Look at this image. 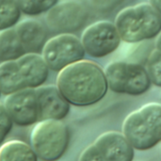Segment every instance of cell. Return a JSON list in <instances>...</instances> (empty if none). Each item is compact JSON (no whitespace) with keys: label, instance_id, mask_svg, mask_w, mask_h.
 Wrapping results in <instances>:
<instances>
[{"label":"cell","instance_id":"10","mask_svg":"<svg viewBox=\"0 0 161 161\" xmlns=\"http://www.w3.org/2000/svg\"><path fill=\"white\" fill-rule=\"evenodd\" d=\"M4 107L13 124L18 126H30L40 121L36 91L33 89L8 94Z\"/></svg>","mask_w":161,"mask_h":161},{"label":"cell","instance_id":"14","mask_svg":"<svg viewBox=\"0 0 161 161\" xmlns=\"http://www.w3.org/2000/svg\"><path fill=\"white\" fill-rule=\"evenodd\" d=\"M32 146L21 141H10L0 146V161H38Z\"/></svg>","mask_w":161,"mask_h":161},{"label":"cell","instance_id":"23","mask_svg":"<svg viewBox=\"0 0 161 161\" xmlns=\"http://www.w3.org/2000/svg\"><path fill=\"white\" fill-rule=\"evenodd\" d=\"M1 93H2V92H1V91H0V96H1Z\"/></svg>","mask_w":161,"mask_h":161},{"label":"cell","instance_id":"4","mask_svg":"<svg viewBox=\"0 0 161 161\" xmlns=\"http://www.w3.org/2000/svg\"><path fill=\"white\" fill-rule=\"evenodd\" d=\"M115 25L124 42H140L159 35L161 14L151 4L142 3L120 11Z\"/></svg>","mask_w":161,"mask_h":161},{"label":"cell","instance_id":"20","mask_svg":"<svg viewBox=\"0 0 161 161\" xmlns=\"http://www.w3.org/2000/svg\"><path fill=\"white\" fill-rule=\"evenodd\" d=\"M124 0H91L92 7L99 11H108L119 6Z\"/></svg>","mask_w":161,"mask_h":161},{"label":"cell","instance_id":"7","mask_svg":"<svg viewBox=\"0 0 161 161\" xmlns=\"http://www.w3.org/2000/svg\"><path fill=\"white\" fill-rule=\"evenodd\" d=\"M134 148L124 134L109 131L87 147L78 161H133Z\"/></svg>","mask_w":161,"mask_h":161},{"label":"cell","instance_id":"9","mask_svg":"<svg viewBox=\"0 0 161 161\" xmlns=\"http://www.w3.org/2000/svg\"><path fill=\"white\" fill-rule=\"evenodd\" d=\"M121 40L116 25L106 21L91 25L81 37L85 52L93 58H103L113 53L119 47Z\"/></svg>","mask_w":161,"mask_h":161},{"label":"cell","instance_id":"12","mask_svg":"<svg viewBox=\"0 0 161 161\" xmlns=\"http://www.w3.org/2000/svg\"><path fill=\"white\" fill-rule=\"evenodd\" d=\"M36 95L40 121H61L69 114L70 104L60 93L58 87H39L36 90Z\"/></svg>","mask_w":161,"mask_h":161},{"label":"cell","instance_id":"16","mask_svg":"<svg viewBox=\"0 0 161 161\" xmlns=\"http://www.w3.org/2000/svg\"><path fill=\"white\" fill-rule=\"evenodd\" d=\"M20 15L21 9L15 0H0V30L13 26Z\"/></svg>","mask_w":161,"mask_h":161},{"label":"cell","instance_id":"2","mask_svg":"<svg viewBox=\"0 0 161 161\" xmlns=\"http://www.w3.org/2000/svg\"><path fill=\"white\" fill-rule=\"evenodd\" d=\"M48 66L42 56L27 53L17 59L0 63V91L10 93L41 87L48 77Z\"/></svg>","mask_w":161,"mask_h":161},{"label":"cell","instance_id":"13","mask_svg":"<svg viewBox=\"0 0 161 161\" xmlns=\"http://www.w3.org/2000/svg\"><path fill=\"white\" fill-rule=\"evenodd\" d=\"M16 33L25 53H39L46 42V32L37 21L25 20L16 27Z\"/></svg>","mask_w":161,"mask_h":161},{"label":"cell","instance_id":"21","mask_svg":"<svg viewBox=\"0 0 161 161\" xmlns=\"http://www.w3.org/2000/svg\"><path fill=\"white\" fill-rule=\"evenodd\" d=\"M150 4L161 14V0H150Z\"/></svg>","mask_w":161,"mask_h":161},{"label":"cell","instance_id":"11","mask_svg":"<svg viewBox=\"0 0 161 161\" xmlns=\"http://www.w3.org/2000/svg\"><path fill=\"white\" fill-rule=\"evenodd\" d=\"M88 19L86 8L74 1L63 2L49 9L46 21L51 29L59 33H71L81 28Z\"/></svg>","mask_w":161,"mask_h":161},{"label":"cell","instance_id":"17","mask_svg":"<svg viewBox=\"0 0 161 161\" xmlns=\"http://www.w3.org/2000/svg\"><path fill=\"white\" fill-rule=\"evenodd\" d=\"M22 12L27 15H38L51 9L58 0H15Z\"/></svg>","mask_w":161,"mask_h":161},{"label":"cell","instance_id":"15","mask_svg":"<svg viewBox=\"0 0 161 161\" xmlns=\"http://www.w3.org/2000/svg\"><path fill=\"white\" fill-rule=\"evenodd\" d=\"M25 53L16 30L8 28L0 31V59L13 60Z\"/></svg>","mask_w":161,"mask_h":161},{"label":"cell","instance_id":"8","mask_svg":"<svg viewBox=\"0 0 161 161\" xmlns=\"http://www.w3.org/2000/svg\"><path fill=\"white\" fill-rule=\"evenodd\" d=\"M42 52L48 68L58 72L82 60L86 53L81 41L70 33H61L48 40Z\"/></svg>","mask_w":161,"mask_h":161},{"label":"cell","instance_id":"19","mask_svg":"<svg viewBox=\"0 0 161 161\" xmlns=\"http://www.w3.org/2000/svg\"><path fill=\"white\" fill-rule=\"evenodd\" d=\"M13 125L14 124L10 119L4 105L0 104V146L3 144L6 138L11 131Z\"/></svg>","mask_w":161,"mask_h":161},{"label":"cell","instance_id":"3","mask_svg":"<svg viewBox=\"0 0 161 161\" xmlns=\"http://www.w3.org/2000/svg\"><path fill=\"white\" fill-rule=\"evenodd\" d=\"M123 134L134 149L146 151L161 142V105L149 103L124 121Z\"/></svg>","mask_w":161,"mask_h":161},{"label":"cell","instance_id":"5","mask_svg":"<svg viewBox=\"0 0 161 161\" xmlns=\"http://www.w3.org/2000/svg\"><path fill=\"white\" fill-rule=\"evenodd\" d=\"M30 142L39 159L58 161L68 149L70 132L61 121H40L31 132Z\"/></svg>","mask_w":161,"mask_h":161},{"label":"cell","instance_id":"18","mask_svg":"<svg viewBox=\"0 0 161 161\" xmlns=\"http://www.w3.org/2000/svg\"><path fill=\"white\" fill-rule=\"evenodd\" d=\"M146 70L151 82L158 87H161V52L158 50H155L151 54Z\"/></svg>","mask_w":161,"mask_h":161},{"label":"cell","instance_id":"6","mask_svg":"<svg viewBox=\"0 0 161 161\" xmlns=\"http://www.w3.org/2000/svg\"><path fill=\"white\" fill-rule=\"evenodd\" d=\"M104 73L108 87L117 93L142 95L152 83L147 70L137 63L114 61L106 67Z\"/></svg>","mask_w":161,"mask_h":161},{"label":"cell","instance_id":"1","mask_svg":"<svg viewBox=\"0 0 161 161\" xmlns=\"http://www.w3.org/2000/svg\"><path fill=\"white\" fill-rule=\"evenodd\" d=\"M57 87L69 104L76 107L100 102L108 88L104 71L89 60H79L59 71Z\"/></svg>","mask_w":161,"mask_h":161},{"label":"cell","instance_id":"22","mask_svg":"<svg viewBox=\"0 0 161 161\" xmlns=\"http://www.w3.org/2000/svg\"><path fill=\"white\" fill-rule=\"evenodd\" d=\"M157 50H158L159 52H161V32L159 33L158 37V40H157Z\"/></svg>","mask_w":161,"mask_h":161}]
</instances>
